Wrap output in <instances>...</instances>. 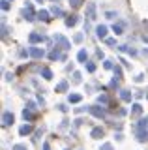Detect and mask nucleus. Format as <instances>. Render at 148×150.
Returning a JSON list of instances; mask_svg holds the SVG:
<instances>
[{"mask_svg":"<svg viewBox=\"0 0 148 150\" xmlns=\"http://www.w3.org/2000/svg\"><path fill=\"white\" fill-rule=\"evenodd\" d=\"M88 111L92 112V115L96 116V118H105V109L103 107H98V105H90Z\"/></svg>","mask_w":148,"mask_h":150,"instance_id":"f03ea898","label":"nucleus"},{"mask_svg":"<svg viewBox=\"0 0 148 150\" xmlns=\"http://www.w3.org/2000/svg\"><path fill=\"white\" fill-rule=\"evenodd\" d=\"M30 131H32V126L30 124H25V126H21V128H19V133L21 135H28Z\"/></svg>","mask_w":148,"mask_h":150,"instance_id":"dca6fc26","label":"nucleus"},{"mask_svg":"<svg viewBox=\"0 0 148 150\" xmlns=\"http://www.w3.org/2000/svg\"><path fill=\"white\" fill-rule=\"evenodd\" d=\"M68 90V81H62L56 84V92H66Z\"/></svg>","mask_w":148,"mask_h":150,"instance_id":"412c9836","label":"nucleus"},{"mask_svg":"<svg viewBox=\"0 0 148 150\" xmlns=\"http://www.w3.org/2000/svg\"><path fill=\"white\" fill-rule=\"evenodd\" d=\"M107 45H116V40H113V38H109V40H107Z\"/></svg>","mask_w":148,"mask_h":150,"instance_id":"72a5a7b5","label":"nucleus"},{"mask_svg":"<svg viewBox=\"0 0 148 150\" xmlns=\"http://www.w3.org/2000/svg\"><path fill=\"white\" fill-rule=\"evenodd\" d=\"M107 32H109V28L105 25H99L98 28H96V34H98L99 40H105V38H107Z\"/></svg>","mask_w":148,"mask_h":150,"instance_id":"0eeeda50","label":"nucleus"},{"mask_svg":"<svg viewBox=\"0 0 148 150\" xmlns=\"http://www.w3.org/2000/svg\"><path fill=\"white\" fill-rule=\"evenodd\" d=\"M101 150H113V144H111V143H105L103 146H101Z\"/></svg>","mask_w":148,"mask_h":150,"instance_id":"2f4dec72","label":"nucleus"},{"mask_svg":"<svg viewBox=\"0 0 148 150\" xmlns=\"http://www.w3.org/2000/svg\"><path fill=\"white\" fill-rule=\"evenodd\" d=\"M120 98H122L124 101H131V92L129 90H120Z\"/></svg>","mask_w":148,"mask_h":150,"instance_id":"aec40b11","label":"nucleus"},{"mask_svg":"<svg viewBox=\"0 0 148 150\" xmlns=\"http://www.w3.org/2000/svg\"><path fill=\"white\" fill-rule=\"evenodd\" d=\"M49 58H51V60H56V58H62V60H64L66 56H64V54H60L58 51L54 49V51H51V53H49Z\"/></svg>","mask_w":148,"mask_h":150,"instance_id":"a211bd4d","label":"nucleus"},{"mask_svg":"<svg viewBox=\"0 0 148 150\" xmlns=\"http://www.w3.org/2000/svg\"><path fill=\"white\" fill-rule=\"evenodd\" d=\"M38 2H43V0H38Z\"/></svg>","mask_w":148,"mask_h":150,"instance_id":"58836bf2","label":"nucleus"},{"mask_svg":"<svg viewBox=\"0 0 148 150\" xmlns=\"http://www.w3.org/2000/svg\"><path fill=\"white\" fill-rule=\"evenodd\" d=\"M58 109L62 111V112H66V111H68V107H66V105H58Z\"/></svg>","mask_w":148,"mask_h":150,"instance_id":"e433bc0d","label":"nucleus"},{"mask_svg":"<svg viewBox=\"0 0 148 150\" xmlns=\"http://www.w3.org/2000/svg\"><path fill=\"white\" fill-rule=\"evenodd\" d=\"M81 2H82V0H69V4H71L73 8H79V6H81Z\"/></svg>","mask_w":148,"mask_h":150,"instance_id":"c85d7f7f","label":"nucleus"},{"mask_svg":"<svg viewBox=\"0 0 148 150\" xmlns=\"http://www.w3.org/2000/svg\"><path fill=\"white\" fill-rule=\"evenodd\" d=\"M73 83H81V73H79V71L73 73Z\"/></svg>","mask_w":148,"mask_h":150,"instance_id":"cd10ccee","label":"nucleus"},{"mask_svg":"<svg viewBox=\"0 0 148 150\" xmlns=\"http://www.w3.org/2000/svg\"><path fill=\"white\" fill-rule=\"evenodd\" d=\"M28 53H30L32 58H43V56H45V51H43V49H39V47H30Z\"/></svg>","mask_w":148,"mask_h":150,"instance_id":"39448f33","label":"nucleus"},{"mask_svg":"<svg viewBox=\"0 0 148 150\" xmlns=\"http://www.w3.org/2000/svg\"><path fill=\"white\" fill-rule=\"evenodd\" d=\"M0 2H2V9H4V11L10 9V0H0Z\"/></svg>","mask_w":148,"mask_h":150,"instance_id":"a878e982","label":"nucleus"},{"mask_svg":"<svg viewBox=\"0 0 148 150\" xmlns=\"http://www.w3.org/2000/svg\"><path fill=\"white\" fill-rule=\"evenodd\" d=\"M86 17H88L90 21H94V19H96V4L94 2L86 4Z\"/></svg>","mask_w":148,"mask_h":150,"instance_id":"20e7f679","label":"nucleus"},{"mask_svg":"<svg viewBox=\"0 0 148 150\" xmlns=\"http://www.w3.org/2000/svg\"><path fill=\"white\" fill-rule=\"evenodd\" d=\"M118 49L122 51V53H129V54H137V51H135V49H131V47H128V45H118Z\"/></svg>","mask_w":148,"mask_h":150,"instance_id":"2eb2a0df","label":"nucleus"},{"mask_svg":"<svg viewBox=\"0 0 148 150\" xmlns=\"http://www.w3.org/2000/svg\"><path fill=\"white\" fill-rule=\"evenodd\" d=\"M68 101L69 103H79L81 101V94H69V96H68Z\"/></svg>","mask_w":148,"mask_h":150,"instance_id":"f3484780","label":"nucleus"},{"mask_svg":"<svg viewBox=\"0 0 148 150\" xmlns=\"http://www.w3.org/2000/svg\"><path fill=\"white\" fill-rule=\"evenodd\" d=\"M133 109H131V115L133 116H139V115H141V112H142V107H141V103H133Z\"/></svg>","mask_w":148,"mask_h":150,"instance_id":"ddd939ff","label":"nucleus"},{"mask_svg":"<svg viewBox=\"0 0 148 150\" xmlns=\"http://www.w3.org/2000/svg\"><path fill=\"white\" fill-rule=\"evenodd\" d=\"M54 41H58V43H60V47H62L64 51H68L69 47H71V45H69V41H68L64 36H60V34H56V36H54Z\"/></svg>","mask_w":148,"mask_h":150,"instance_id":"423d86ee","label":"nucleus"},{"mask_svg":"<svg viewBox=\"0 0 148 150\" xmlns=\"http://www.w3.org/2000/svg\"><path fill=\"white\" fill-rule=\"evenodd\" d=\"M28 41L30 43H41V41H45V36L39 34V32H32V34L28 36Z\"/></svg>","mask_w":148,"mask_h":150,"instance_id":"7ed1b4c3","label":"nucleus"},{"mask_svg":"<svg viewBox=\"0 0 148 150\" xmlns=\"http://www.w3.org/2000/svg\"><path fill=\"white\" fill-rule=\"evenodd\" d=\"M114 79H122V68L114 66Z\"/></svg>","mask_w":148,"mask_h":150,"instance_id":"393cba45","label":"nucleus"},{"mask_svg":"<svg viewBox=\"0 0 148 150\" xmlns=\"http://www.w3.org/2000/svg\"><path fill=\"white\" fill-rule=\"evenodd\" d=\"M13 150H28L25 146V144H15V146H13Z\"/></svg>","mask_w":148,"mask_h":150,"instance_id":"473e14b6","label":"nucleus"},{"mask_svg":"<svg viewBox=\"0 0 148 150\" xmlns=\"http://www.w3.org/2000/svg\"><path fill=\"white\" fill-rule=\"evenodd\" d=\"M146 122H148V116H146Z\"/></svg>","mask_w":148,"mask_h":150,"instance_id":"ea45409f","label":"nucleus"},{"mask_svg":"<svg viewBox=\"0 0 148 150\" xmlns=\"http://www.w3.org/2000/svg\"><path fill=\"white\" fill-rule=\"evenodd\" d=\"M75 25H77V15L66 17V26H75Z\"/></svg>","mask_w":148,"mask_h":150,"instance_id":"4468645a","label":"nucleus"},{"mask_svg":"<svg viewBox=\"0 0 148 150\" xmlns=\"http://www.w3.org/2000/svg\"><path fill=\"white\" fill-rule=\"evenodd\" d=\"M73 40H75V41H77V43H79V41H82V34H77L75 38H73Z\"/></svg>","mask_w":148,"mask_h":150,"instance_id":"f704fd0d","label":"nucleus"},{"mask_svg":"<svg viewBox=\"0 0 148 150\" xmlns=\"http://www.w3.org/2000/svg\"><path fill=\"white\" fill-rule=\"evenodd\" d=\"M86 58H88V53H86L85 49L79 51V54H77V60H79V62H85V64H86Z\"/></svg>","mask_w":148,"mask_h":150,"instance_id":"6ab92c4d","label":"nucleus"},{"mask_svg":"<svg viewBox=\"0 0 148 150\" xmlns=\"http://www.w3.org/2000/svg\"><path fill=\"white\" fill-rule=\"evenodd\" d=\"M103 68H105V69H114V66H113V62H111V60H105Z\"/></svg>","mask_w":148,"mask_h":150,"instance_id":"bb28decb","label":"nucleus"},{"mask_svg":"<svg viewBox=\"0 0 148 150\" xmlns=\"http://www.w3.org/2000/svg\"><path fill=\"white\" fill-rule=\"evenodd\" d=\"M98 101H99V103H107L109 100H107V96H105V94H101V96L98 98Z\"/></svg>","mask_w":148,"mask_h":150,"instance_id":"7c9ffc66","label":"nucleus"},{"mask_svg":"<svg viewBox=\"0 0 148 150\" xmlns=\"http://www.w3.org/2000/svg\"><path fill=\"white\" fill-rule=\"evenodd\" d=\"M92 137H94V139H101V137H103V135H105V131H103V128H94V129H92Z\"/></svg>","mask_w":148,"mask_h":150,"instance_id":"9d476101","label":"nucleus"},{"mask_svg":"<svg viewBox=\"0 0 148 150\" xmlns=\"http://www.w3.org/2000/svg\"><path fill=\"white\" fill-rule=\"evenodd\" d=\"M107 17L109 19H114V17H116V13H114V11H107Z\"/></svg>","mask_w":148,"mask_h":150,"instance_id":"c9c22d12","label":"nucleus"},{"mask_svg":"<svg viewBox=\"0 0 148 150\" xmlns=\"http://www.w3.org/2000/svg\"><path fill=\"white\" fill-rule=\"evenodd\" d=\"M86 69H88L90 73H94L96 71V64H86Z\"/></svg>","mask_w":148,"mask_h":150,"instance_id":"c756f323","label":"nucleus"},{"mask_svg":"<svg viewBox=\"0 0 148 150\" xmlns=\"http://www.w3.org/2000/svg\"><path fill=\"white\" fill-rule=\"evenodd\" d=\"M137 139H139V141H146V139H148L146 128H139V129H137Z\"/></svg>","mask_w":148,"mask_h":150,"instance_id":"9b49d317","label":"nucleus"},{"mask_svg":"<svg viewBox=\"0 0 148 150\" xmlns=\"http://www.w3.org/2000/svg\"><path fill=\"white\" fill-rule=\"evenodd\" d=\"M43 150H51V146H49V143H43Z\"/></svg>","mask_w":148,"mask_h":150,"instance_id":"4c0bfd02","label":"nucleus"},{"mask_svg":"<svg viewBox=\"0 0 148 150\" xmlns=\"http://www.w3.org/2000/svg\"><path fill=\"white\" fill-rule=\"evenodd\" d=\"M13 120H15V118H13V115H11V112H4V115H2V126H4V128H6V126H10V124H13Z\"/></svg>","mask_w":148,"mask_h":150,"instance_id":"6e6552de","label":"nucleus"},{"mask_svg":"<svg viewBox=\"0 0 148 150\" xmlns=\"http://www.w3.org/2000/svg\"><path fill=\"white\" fill-rule=\"evenodd\" d=\"M51 11H53V15H58V17H62V15H64L62 8H58V6H53V9H51Z\"/></svg>","mask_w":148,"mask_h":150,"instance_id":"b1692460","label":"nucleus"},{"mask_svg":"<svg viewBox=\"0 0 148 150\" xmlns=\"http://www.w3.org/2000/svg\"><path fill=\"white\" fill-rule=\"evenodd\" d=\"M38 17L41 19V21H51V13L47 11V9H39V11H38Z\"/></svg>","mask_w":148,"mask_h":150,"instance_id":"f8f14e48","label":"nucleus"},{"mask_svg":"<svg viewBox=\"0 0 148 150\" xmlns=\"http://www.w3.org/2000/svg\"><path fill=\"white\" fill-rule=\"evenodd\" d=\"M23 116H25V120H34L38 115H36V111H32V109H28V107H26V109L23 111Z\"/></svg>","mask_w":148,"mask_h":150,"instance_id":"1a4fd4ad","label":"nucleus"},{"mask_svg":"<svg viewBox=\"0 0 148 150\" xmlns=\"http://www.w3.org/2000/svg\"><path fill=\"white\" fill-rule=\"evenodd\" d=\"M41 75H43V79H53V71H51L49 68H43V69H41Z\"/></svg>","mask_w":148,"mask_h":150,"instance_id":"4be33fe9","label":"nucleus"},{"mask_svg":"<svg viewBox=\"0 0 148 150\" xmlns=\"http://www.w3.org/2000/svg\"><path fill=\"white\" fill-rule=\"evenodd\" d=\"M23 17L26 19V21H34V17H38V13H34V8H32V4L28 2L23 9Z\"/></svg>","mask_w":148,"mask_h":150,"instance_id":"f257e3e1","label":"nucleus"},{"mask_svg":"<svg viewBox=\"0 0 148 150\" xmlns=\"http://www.w3.org/2000/svg\"><path fill=\"white\" fill-rule=\"evenodd\" d=\"M113 32H114L116 36L124 34V26H122V25H114V26H113Z\"/></svg>","mask_w":148,"mask_h":150,"instance_id":"5701e85b","label":"nucleus"}]
</instances>
